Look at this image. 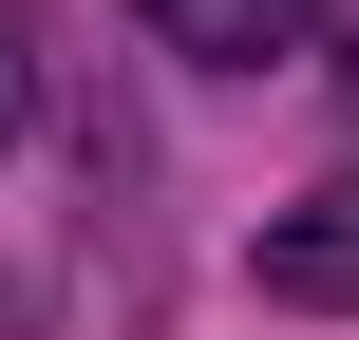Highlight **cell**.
<instances>
[{"mask_svg":"<svg viewBox=\"0 0 359 340\" xmlns=\"http://www.w3.org/2000/svg\"><path fill=\"white\" fill-rule=\"evenodd\" d=\"M170 57H284V38H322V0H133Z\"/></svg>","mask_w":359,"mask_h":340,"instance_id":"3957f363","label":"cell"},{"mask_svg":"<svg viewBox=\"0 0 359 340\" xmlns=\"http://www.w3.org/2000/svg\"><path fill=\"white\" fill-rule=\"evenodd\" d=\"M114 189H133V151H114L95 76L57 57L38 0H0V340H57L76 303H95Z\"/></svg>","mask_w":359,"mask_h":340,"instance_id":"6da1fadb","label":"cell"},{"mask_svg":"<svg viewBox=\"0 0 359 340\" xmlns=\"http://www.w3.org/2000/svg\"><path fill=\"white\" fill-rule=\"evenodd\" d=\"M265 303L359 322V189H322V208H284V227H265Z\"/></svg>","mask_w":359,"mask_h":340,"instance_id":"7a4b0ae2","label":"cell"}]
</instances>
